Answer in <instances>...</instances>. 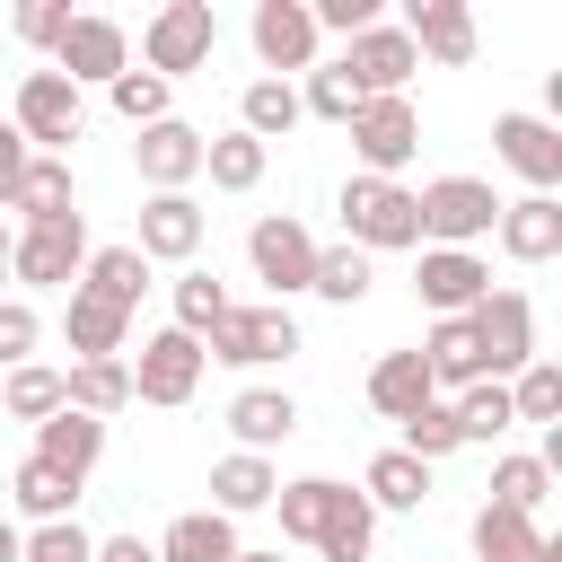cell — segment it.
I'll list each match as a JSON object with an SVG mask.
<instances>
[{
	"mask_svg": "<svg viewBox=\"0 0 562 562\" xmlns=\"http://www.w3.org/2000/svg\"><path fill=\"white\" fill-rule=\"evenodd\" d=\"M342 246H360V255H386V246H422L413 193H404L395 176H351V184H342Z\"/></svg>",
	"mask_w": 562,
	"mask_h": 562,
	"instance_id": "cell-1",
	"label": "cell"
},
{
	"mask_svg": "<svg viewBox=\"0 0 562 562\" xmlns=\"http://www.w3.org/2000/svg\"><path fill=\"white\" fill-rule=\"evenodd\" d=\"M9 123H18V140H26L35 158H61V149L88 132V105H79V88H70L61 70H26V79H18V114H9Z\"/></svg>",
	"mask_w": 562,
	"mask_h": 562,
	"instance_id": "cell-2",
	"label": "cell"
},
{
	"mask_svg": "<svg viewBox=\"0 0 562 562\" xmlns=\"http://www.w3.org/2000/svg\"><path fill=\"white\" fill-rule=\"evenodd\" d=\"M465 325H474V351H483V378H518L527 360H536V307H527V290H483L474 307H465Z\"/></svg>",
	"mask_w": 562,
	"mask_h": 562,
	"instance_id": "cell-3",
	"label": "cell"
},
{
	"mask_svg": "<svg viewBox=\"0 0 562 562\" xmlns=\"http://www.w3.org/2000/svg\"><path fill=\"white\" fill-rule=\"evenodd\" d=\"M211 44H220L211 0H167V9L140 26V61H149V79H184V70H202Z\"/></svg>",
	"mask_w": 562,
	"mask_h": 562,
	"instance_id": "cell-4",
	"label": "cell"
},
{
	"mask_svg": "<svg viewBox=\"0 0 562 562\" xmlns=\"http://www.w3.org/2000/svg\"><path fill=\"white\" fill-rule=\"evenodd\" d=\"M413 220H422V237H439V246H474V237H492L501 193H492L483 176H439V184L413 193Z\"/></svg>",
	"mask_w": 562,
	"mask_h": 562,
	"instance_id": "cell-5",
	"label": "cell"
},
{
	"mask_svg": "<svg viewBox=\"0 0 562 562\" xmlns=\"http://www.w3.org/2000/svg\"><path fill=\"white\" fill-rule=\"evenodd\" d=\"M290 351H299L290 307H228L202 334V360H228V369H263V360H290Z\"/></svg>",
	"mask_w": 562,
	"mask_h": 562,
	"instance_id": "cell-6",
	"label": "cell"
},
{
	"mask_svg": "<svg viewBox=\"0 0 562 562\" xmlns=\"http://www.w3.org/2000/svg\"><path fill=\"white\" fill-rule=\"evenodd\" d=\"M342 132H351V149H360L369 176H395V167L422 149V114H413V97H360V114H351Z\"/></svg>",
	"mask_w": 562,
	"mask_h": 562,
	"instance_id": "cell-7",
	"label": "cell"
},
{
	"mask_svg": "<svg viewBox=\"0 0 562 562\" xmlns=\"http://www.w3.org/2000/svg\"><path fill=\"white\" fill-rule=\"evenodd\" d=\"M246 263H255V281H272V307H281V299L307 290V272H316V237H307L290 211H272V220L246 228Z\"/></svg>",
	"mask_w": 562,
	"mask_h": 562,
	"instance_id": "cell-8",
	"label": "cell"
},
{
	"mask_svg": "<svg viewBox=\"0 0 562 562\" xmlns=\"http://www.w3.org/2000/svg\"><path fill=\"white\" fill-rule=\"evenodd\" d=\"M193 386H202V342L193 334H149L140 342V360H132V404H193Z\"/></svg>",
	"mask_w": 562,
	"mask_h": 562,
	"instance_id": "cell-9",
	"label": "cell"
},
{
	"mask_svg": "<svg viewBox=\"0 0 562 562\" xmlns=\"http://www.w3.org/2000/svg\"><path fill=\"white\" fill-rule=\"evenodd\" d=\"M79 263H88V228H79V211L9 237V272H18V281H35V290H61Z\"/></svg>",
	"mask_w": 562,
	"mask_h": 562,
	"instance_id": "cell-10",
	"label": "cell"
},
{
	"mask_svg": "<svg viewBox=\"0 0 562 562\" xmlns=\"http://www.w3.org/2000/svg\"><path fill=\"white\" fill-rule=\"evenodd\" d=\"M246 35H255V61L263 70H316V18H307V0H255V18H246Z\"/></svg>",
	"mask_w": 562,
	"mask_h": 562,
	"instance_id": "cell-11",
	"label": "cell"
},
{
	"mask_svg": "<svg viewBox=\"0 0 562 562\" xmlns=\"http://www.w3.org/2000/svg\"><path fill=\"white\" fill-rule=\"evenodd\" d=\"M53 70H61L70 88H88V79H105V88H114V79L132 70V44H123V26H114V18H70V26H61V44H53Z\"/></svg>",
	"mask_w": 562,
	"mask_h": 562,
	"instance_id": "cell-12",
	"label": "cell"
},
{
	"mask_svg": "<svg viewBox=\"0 0 562 562\" xmlns=\"http://www.w3.org/2000/svg\"><path fill=\"white\" fill-rule=\"evenodd\" d=\"M413 290H422V307H430V316H465V307L492 290V263H483L474 246H422Z\"/></svg>",
	"mask_w": 562,
	"mask_h": 562,
	"instance_id": "cell-13",
	"label": "cell"
},
{
	"mask_svg": "<svg viewBox=\"0 0 562 562\" xmlns=\"http://www.w3.org/2000/svg\"><path fill=\"white\" fill-rule=\"evenodd\" d=\"M342 70H351V88H360V97H404V79L422 70V53L404 44V26H386V18H378V26H360V35H351Z\"/></svg>",
	"mask_w": 562,
	"mask_h": 562,
	"instance_id": "cell-14",
	"label": "cell"
},
{
	"mask_svg": "<svg viewBox=\"0 0 562 562\" xmlns=\"http://www.w3.org/2000/svg\"><path fill=\"white\" fill-rule=\"evenodd\" d=\"M492 149H501V167L527 176V193H553L562 184V132L544 114H501L492 123Z\"/></svg>",
	"mask_w": 562,
	"mask_h": 562,
	"instance_id": "cell-15",
	"label": "cell"
},
{
	"mask_svg": "<svg viewBox=\"0 0 562 562\" xmlns=\"http://www.w3.org/2000/svg\"><path fill=\"white\" fill-rule=\"evenodd\" d=\"M132 167H140V184H149V193H184V184L202 176V132L167 114V123H149V132L132 140Z\"/></svg>",
	"mask_w": 562,
	"mask_h": 562,
	"instance_id": "cell-16",
	"label": "cell"
},
{
	"mask_svg": "<svg viewBox=\"0 0 562 562\" xmlns=\"http://www.w3.org/2000/svg\"><path fill=\"white\" fill-rule=\"evenodd\" d=\"M492 237H501V255H509V263H553V255H562V202H553V193L501 202Z\"/></svg>",
	"mask_w": 562,
	"mask_h": 562,
	"instance_id": "cell-17",
	"label": "cell"
},
{
	"mask_svg": "<svg viewBox=\"0 0 562 562\" xmlns=\"http://www.w3.org/2000/svg\"><path fill=\"white\" fill-rule=\"evenodd\" d=\"M404 44L457 70V61H474V9L465 0H413L404 9Z\"/></svg>",
	"mask_w": 562,
	"mask_h": 562,
	"instance_id": "cell-18",
	"label": "cell"
},
{
	"mask_svg": "<svg viewBox=\"0 0 562 562\" xmlns=\"http://www.w3.org/2000/svg\"><path fill=\"white\" fill-rule=\"evenodd\" d=\"M202 246V202L193 193H149L140 211V263H193Z\"/></svg>",
	"mask_w": 562,
	"mask_h": 562,
	"instance_id": "cell-19",
	"label": "cell"
},
{
	"mask_svg": "<svg viewBox=\"0 0 562 562\" xmlns=\"http://www.w3.org/2000/svg\"><path fill=\"white\" fill-rule=\"evenodd\" d=\"M35 457L53 465V474H70V483H88V465L105 457V422H88V413H53V422H35Z\"/></svg>",
	"mask_w": 562,
	"mask_h": 562,
	"instance_id": "cell-20",
	"label": "cell"
},
{
	"mask_svg": "<svg viewBox=\"0 0 562 562\" xmlns=\"http://www.w3.org/2000/svg\"><path fill=\"white\" fill-rule=\"evenodd\" d=\"M351 501V483H334V474H307V483H281L272 492V509H281V536L290 544H316L325 527H334V509Z\"/></svg>",
	"mask_w": 562,
	"mask_h": 562,
	"instance_id": "cell-21",
	"label": "cell"
},
{
	"mask_svg": "<svg viewBox=\"0 0 562 562\" xmlns=\"http://www.w3.org/2000/svg\"><path fill=\"white\" fill-rule=\"evenodd\" d=\"M228 430H237L246 457H263V448H281V439L299 430V404H290L281 386H246V395L228 404Z\"/></svg>",
	"mask_w": 562,
	"mask_h": 562,
	"instance_id": "cell-22",
	"label": "cell"
},
{
	"mask_svg": "<svg viewBox=\"0 0 562 562\" xmlns=\"http://www.w3.org/2000/svg\"><path fill=\"white\" fill-rule=\"evenodd\" d=\"M61 404L88 413V422H105V413L132 404V369H123V360H70V369H61Z\"/></svg>",
	"mask_w": 562,
	"mask_h": 562,
	"instance_id": "cell-23",
	"label": "cell"
},
{
	"mask_svg": "<svg viewBox=\"0 0 562 562\" xmlns=\"http://www.w3.org/2000/svg\"><path fill=\"white\" fill-rule=\"evenodd\" d=\"M79 272H88L79 290H88V299H105V307H123V316H132V307H140V290H149V263H140V246H97Z\"/></svg>",
	"mask_w": 562,
	"mask_h": 562,
	"instance_id": "cell-24",
	"label": "cell"
},
{
	"mask_svg": "<svg viewBox=\"0 0 562 562\" xmlns=\"http://www.w3.org/2000/svg\"><path fill=\"white\" fill-rule=\"evenodd\" d=\"M422 369H430V386H457V395H465V386L483 378L474 325H465V316H439V325H430V342H422Z\"/></svg>",
	"mask_w": 562,
	"mask_h": 562,
	"instance_id": "cell-25",
	"label": "cell"
},
{
	"mask_svg": "<svg viewBox=\"0 0 562 562\" xmlns=\"http://www.w3.org/2000/svg\"><path fill=\"white\" fill-rule=\"evenodd\" d=\"M439 386H430V369H422V351H386L378 369H369V404L386 413V422H404V413H422Z\"/></svg>",
	"mask_w": 562,
	"mask_h": 562,
	"instance_id": "cell-26",
	"label": "cell"
},
{
	"mask_svg": "<svg viewBox=\"0 0 562 562\" xmlns=\"http://www.w3.org/2000/svg\"><path fill=\"white\" fill-rule=\"evenodd\" d=\"M272 492H281V474H272L263 457H246V448L211 465V509H220V518H237V509H272Z\"/></svg>",
	"mask_w": 562,
	"mask_h": 562,
	"instance_id": "cell-27",
	"label": "cell"
},
{
	"mask_svg": "<svg viewBox=\"0 0 562 562\" xmlns=\"http://www.w3.org/2000/svg\"><path fill=\"white\" fill-rule=\"evenodd\" d=\"M536 553H544V527L536 518H518L501 501L474 509V562H536Z\"/></svg>",
	"mask_w": 562,
	"mask_h": 562,
	"instance_id": "cell-28",
	"label": "cell"
},
{
	"mask_svg": "<svg viewBox=\"0 0 562 562\" xmlns=\"http://www.w3.org/2000/svg\"><path fill=\"white\" fill-rule=\"evenodd\" d=\"M149 553H158V562H228V553H237V527H228L220 509H184Z\"/></svg>",
	"mask_w": 562,
	"mask_h": 562,
	"instance_id": "cell-29",
	"label": "cell"
},
{
	"mask_svg": "<svg viewBox=\"0 0 562 562\" xmlns=\"http://www.w3.org/2000/svg\"><path fill=\"white\" fill-rule=\"evenodd\" d=\"M123 307H105V299H88V290H70V307H61V334H70V351L79 360H114L123 351Z\"/></svg>",
	"mask_w": 562,
	"mask_h": 562,
	"instance_id": "cell-30",
	"label": "cell"
},
{
	"mask_svg": "<svg viewBox=\"0 0 562 562\" xmlns=\"http://www.w3.org/2000/svg\"><path fill=\"white\" fill-rule=\"evenodd\" d=\"M422 492H430V465L404 457V448L369 457V474H360V501H369V509H422Z\"/></svg>",
	"mask_w": 562,
	"mask_h": 562,
	"instance_id": "cell-31",
	"label": "cell"
},
{
	"mask_svg": "<svg viewBox=\"0 0 562 562\" xmlns=\"http://www.w3.org/2000/svg\"><path fill=\"white\" fill-rule=\"evenodd\" d=\"M263 158H272V149H263L255 132H220V140H202V176H211L220 193H255V184H263Z\"/></svg>",
	"mask_w": 562,
	"mask_h": 562,
	"instance_id": "cell-32",
	"label": "cell"
},
{
	"mask_svg": "<svg viewBox=\"0 0 562 562\" xmlns=\"http://www.w3.org/2000/svg\"><path fill=\"white\" fill-rule=\"evenodd\" d=\"M9 211H26V228L70 220V158H26V176H18V193H9Z\"/></svg>",
	"mask_w": 562,
	"mask_h": 562,
	"instance_id": "cell-33",
	"label": "cell"
},
{
	"mask_svg": "<svg viewBox=\"0 0 562 562\" xmlns=\"http://www.w3.org/2000/svg\"><path fill=\"white\" fill-rule=\"evenodd\" d=\"M290 123H299V88H290V79H255V88L237 97V132H255L263 149H272Z\"/></svg>",
	"mask_w": 562,
	"mask_h": 562,
	"instance_id": "cell-34",
	"label": "cell"
},
{
	"mask_svg": "<svg viewBox=\"0 0 562 562\" xmlns=\"http://www.w3.org/2000/svg\"><path fill=\"white\" fill-rule=\"evenodd\" d=\"M9 492H18V509H26L35 527H53V518H70V501H79V483H70V474H53L44 457H26V465L9 474Z\"/></svg>",
	"mask_w": 562,
	"mask_h": 562,
	"instance_id": "cell-35",
	"label": "cell"
},
{
	"mask_svg": "<svg viewBox=\"0 0 562 562\" xmlns=\"http://www.w3.org/2000/svg\"><path fill=\"white\" fill-rule=\"evenodd\" d=\"M307 290H316V299H334V307H360V299H369V255H360V246H316Z\"/></svg>",
	"mask_w": 562,
	"mask_h": 562,
	"instance_id": "cell-36",
	"label": "cell"
},
{
	"mask_svg": "<svg viewBox=\"0 0 562 562\" xmlns=\"http://www.w3.org/2000/svg\"><path fill=\"white\" fill-rule=\"evenodd\" d=\"M0 404H9V422H53V413H61V369L18 360V369H9V386H0Z\"/></svg>",
	"mask_w": 562,
	"mask_h": 562,
	"instance_id": "cell-37",
	"label": "cell"
},
{
	"mask_svg": "<svg viewBox=\"0 0 562 562\" xmlns=\"http://www.w3.org/2000/svg\"><path fill=\"white\" fill-rule=\"evenodd\" d=\"M509 422H544V430H562V369H553V360H527V369L509 378Z\"/></svg>",
	"mask_w": 562,
	"mask_h": 562,
	"instance_id": "cell-38",
	"label": "cell"
},
{
	"mask_svg": "<svg viewBox=\"0 0 562 562\" xmlns=\"http://www.w3.org/2000/svg\"><path fill=\"white\" fill-rule=\"evenodd\" d=\"M492 501L518 509V518H536V509L553 501V465H544V457H501V465H492Z\"/></svg>",
	"mask_w": 562,
	"mask_h": 562,
	"instance_id": "cell-39",
	"label": "cell"
},
{
	"mask_svg": "<svg viewBox=\"0 0 562 562\" xmlns=\"http://www.w3.org/2000/svg\"><path fill=\"white\" fill-rule=\"evenodd\" d=\"M448 413H457V439H501V430H509V386H501V378H474Z\"/></svg>",
	"mask_w": 562,
	"mask_h": 562,
	"instance_id": "cell-40",
	"label": "cell"
},
{
	"mask_svg": "<svg viewBox=\"0 0 562 562\" xmlns=\"http://www.w3.org/2000/svg\"><path fill=\"white\" fill-rule=\"evenodd\" d=\"M228 307H237V299H228L211 272H184V281H176V334H193V342H202V334H211Z\"/></svg>",
	"mask_w": 562,
	"mask_h": 562,
	"instance_id": "cell-41",
	"label": "cell"
},
{
	"mask_svg": "<svg viewBox=\"0 0 562 562\" xmlns=\"http://www.w3.org/2000/svg\"><path fill=\"white\" fill-rule=\"evenodd\" d=\"M465 439H457V413L430 395L422 413H404V457H422V465H439V457H457Z\"/></svg>",
	"mask_w": 562,
	"mask_h": 562,
	"instance_id": "cell-42",
	"label": "cell"
},
{
	"mask_svg": "<svg viewBox=\"0 0 562 562\" xmlns=\"http://www.w3.org/2000/svg\"><path fill=\"white\" fill-rule=\"evenodd\" d=\"M369 536H378V509L351 492V501L334 509V527L316 536V553H325V562H369Z\"/></svg>",
	"mask_w": 562,
	"mask_h": 562,
	"instance_id": "cell-43",
	"label": "cell"
},
{
	"mask_svg": "<svg viewBox=\"0 0 562 562\" xmlns=\"http://www.w3.org/2000/svg\"><path fill=\"white\" fill-rule=\"evenodd\" d=\"M299 114L351 123V114H360V88H351V70H342V61H316V70H307V97H299Z\"/></svg>",
	"mask_w": 562,
	"mask_h": 562,
	"instance_id": "cell-44",
	"label": "cell"
},
{
	"mask_svg": "<svg viewBox=\"0 0 562 562\" xmlns=\"http://www.w3.org/2000/svg\"><path fill=\"white\" fill-rule=\"evenodd\" d=\"M114 114H123L132 132L167 123V79H149V70H123V79H114Z\"/></svg>",
	"mask_w": 562,
	"mask_h": 562,
	"instance_id": "cell-45",
	"label": "cell"
},
{
	"mask_svg": "<svg viewBox=\"0 0 562 562\" xmlns=\"http://www.w3.org/2000/svg\"><path fill=\"white\" fill-rule=\"evenodd\" d=\"M88 553H97V536H88L79 518H53V527H35V536H26V553H18V562H88Z\"/></svg>",
	"mask_w": 562,
	"mask_h": 562,
	"instance_id": "cell-46",
	"label": "cell"
},
{
	"mask_svg": "<svg viewBox=\"0 0 562 562\" xmlns=\"http://www.w3.org/2000/svg\"><path fill=\"white\" fill-rule=\"evenodd\" d=\"M35 342H44V316H35L26 299H0V369H18Z\"/></svg>",
	"mask_w": 562,
	"mask_h": 562,
	"instance_id": "cell-47",
	"label": "cell"
},
{
	"mask_svg": "<svg viewBox=\"0 0 562 562\" xmlns=\"http://www.w3.org/2000/svg\"><path fill=\"white\" fill-rule=\"evenodd\" d=\"M307 18H316V35L334 26V35H360V26H378V0H307Z\"/></svg>",
	"mask_w": 562,
	"mask_h": 562,
	"instance_id": "cell-48",
	"label": "cell"
},
{
	"mask_svg": "<svg viewBox=\"0 0 562 562\" xmlns=\"http://www.w3.org/2000/svg\"><path fill=\"white\" fill-rule=\"evenodd\" d=\"M61 26H70V0H26V9H18V35L44 44V53L61 44Z\"/></svg>",
	"mask_w": 562,
	"mask_h": 562,
	"instance_id": "cell-49",
	"label": "cell"
},
{
	"mask_svg": "<svg viewBox=\"0 0 562 562\" xmlns=\"http://www.w3.org/2000/svg\"><path fill=\"white\" fill-rule=\"evenodd\" d=\"M26 140H18V123H0V211H9V193H18V176H26Z\"/></svg>",
	"mask_w": 562,
	"mask_h": 562,
	"instance_id": "cell-50",
	"label": "cell"
},
{
	"mask_svg": "<svg viewBox=\"0 0 562 562\" xmlns=\"http://www.w3.org/2000/svg\"><path fill=\"white\" fill-rule=\"evenodd\" d=\"M88 562H158V553H149L140 536H97V553H88Z\"/></svg>",
	"mask_w": 562,
	"mask_h": 562,
	"instance_id": "cell-51",
	"label": "cell"
},
{
	"mask_svg": "<svg viewBox=\"0 0 562 562\" xmlns=\"http://www.w3.org/2000/svg\"><path fill=\"white\" fill-rule=\"evenodd\" d=\"M18 553H26V536H18L9 518H0V562H18Z\"/></svg>",
	"mask_w": 562,
	"mask_h": 562,
	"instance_id": "cell-52",
	"label": "cell"
},
{
	"mask_svg": "<svg viewBox=\"0 0 562 562\" xmlns=\"http://www.w3.org/2000/svg\"><path fill=\"white\" fill-rule=\"evenodd\" d=\"M228 562H281V553H246V544H237V553H228Z\"/></svg>",
	"mask_w": 562,
	"mask_h": 562,
	"instance_id": "cell-53",
	"label": "cell"
},
{
	"mask_svg": "<svg viewBox=\"0 0 562 562\" xmlns=\"http://www.w3.org/2000/svg\"><path fill=\"white\" fill-rule=\"evenodd\" d=\"M0 263H9V220H0Z\"/></svg>",
	"mask_w": 562,
	"mask_h": 562,
	"instance_id": "cell-54",
	"label": "cell"
},
{
	"mask_svg": "<svg viewBox=\"0 0 562 562\" xmlns=\"http://www.w3.org/2000/svg\"><path fill=\"white\" fill-rule=\"evenodd\" d=\"M536 562H562V544H544V553H536Z\"/></svg>",
	"mask_w": 562,
	"mask_h": 562,
	"instance_id": "cell-55",
	"label": "cell"
},
{
	"mask_svg": "<svg viewBox=\"0 0 562 562\" xmlns=\"http://www.w3.org/2000/svg\"><path fill=\"white\" fill-rule=\"evenodd\" d=\"M0 272H9V263H0Z\"/></svg>",
	"mask_w": 562,
	"mask_h": 562,
	"instance_id": "cell-56",
	"label": "cell"
}]
</instances>
